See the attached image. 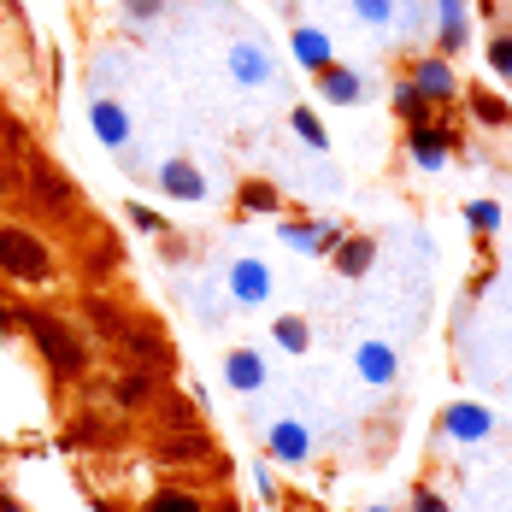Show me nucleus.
Here are the masks:
<instances>
[{"label":"nucleus","instance_id":"c85d7f7f","mask_svg":"<svg viewBox=\"0 0 512 512\" xmlns=\"http://www.w3.org/2000/svg\"><path fill=\"white\" fill-rule=\"evenodd\" d=\"M471 218H477L483 230H495V224H501V212H495V206H471Z\"/></svg>","mask_w":512,"mask_h":512},{"label":"nucleus","instance_id":"f3484780","mask_svg":"<svg viewBox=\"0 0 512 512\" xmlns=\"http://www.w3.org/2000/svg\"><path fill=\"white\" fill-rule=\"evenodd\" d=\"M295 53L307 59L312 71H324V65H336V59H330V42H324L318 30H301V36H295Z\"/></svg>","mask_w":512,"mask_h":512},{"label":"nucleus","instance_id":"423d86ee","mask_svg":"<svg viewBox=\"0 0 512 512\" xmlns=\"http://www.w3.org/2000/svg\"><path fill=\"white\" fill-rule=\"evenodd\" d=\"M165 195H177V201H201V171L195 165H183V159H171L165 165Z\"/></svg>","mask_w":512,"mask_h":512},{"label":"nucleus","instance_id":"7ed1b4c3","mask_svg":"<svg viewBox=\"0 0 512 512\" xmlns=\"http://www.w3.org/2000/svg\"><path fill=\"white\" fill-rule=\"evenodd\" d=\"M30 201L42 206V212H65L71 206V183L53 165H30Z\"/></svg>","mask_w":512,"mask_h":512},{"label":"nucleus","instance_id":"6ab92c4d","mask_svg":"<svg viewBox=\"0 0 512 512\" xmlns=\"http://www.w3.org/2000/svg\"><path fill=\"white\" fill-rule=\"evenodd\" d=\"M271 336H277L289 354H307V324H301V318H277V324H271Z\"/></svg>","mask_w":512,"mask_h":512},{"label":"nucleus","instance_id":"6e6552de","mask_svg":"<svg viewBox=\"0 0 512 512\" xmlns=\"http://www.w3.org/2000/svg\"><path fill=\"white\" fill-rule=\"evenodd\" d=\"M271 454L289 460V465H301L307 460V430H301V424H277V430H271Z\"/></svg>","mask_w":512,"mask_h":512},{"label":"nucleus","instance_id":"f257e3e1","mask_svg":"<svg viewBox=\"0 0 512 512\" xmlns=\"http://www.w3.org/2000/svg\"><path fill=\"white\" fill-rule=\"evenodd\" d=\"M24 324H30V336H36L42 359H48L59 377H83V371H89V348H83V336H77L71 324H59V318H42V312H30Z\"/></svg>","mask_w":512,"mask_h":512},{"label":"nucleus","instance_id":"393cba45","mask_svg":"<svg viewBox=\"0 0 512 512\" xmlns=\"http://www.w3.org/2000/svg\"><path fill=\"white\" fill-rule=\"evenodd\" d=\"M489 59H495V71H501V77H512V36H501V42L489 48Z\"/></svg>","mask_w":512,"mask_h":512},{"label":"nucleus","instance_id":"ddd939ff","mask_svg":"<svg viewBox=\"0 0 512 512\" xmlns=\"http://www.w3.org/2000/svg\"><path fill=\"white\" fill-rule=\"evenodd\" d=\"M230 383H236V389H259V383H265L259 354H248V348H242V354H230Z\"/></svg>","mask_w":512,"mask_h":512},{"label":"nucleus","instance_id":"a211bd4d","mask_svg":"<svg viewBox=\"0 0 512 512\" xmlns=\"http://www.w3.org/2000/svg\"><path fill=\"white\" fill-rule=\"evenodd\" d=\"M89 324H101V336H112V342H124V330H130V324H124V318H118V312L106 307V301H89Z\"/></svg>","mask_w":512,"mask_h":512},{"label":"nucleus","instance_id":"412c9836","mask_svg":"<svg viewBox=\"0 0 512 512\" xmlns=\"http://www.w3.org/2000/svg\"><path fill=\"white\" fill-rule=\"evenodd\" d=\"M336 265H342V271H348V277H359V271H365V265H371V242H365V236H359V242H348V248H342V254H336Z\"/></svg>","mask_w":512,"mask_h":512},{"label":"nucleus","instance_id":"b1692460","mask_svg":"<svg viewBox=\"0 0 512 512\" xmlns=\"http://www.w3.org/2000/svg\"><path fill=\"white\" fill-rule=\"evenodd\" d=\"M471 106H477V118H483V124H507V106H495L489 95H471Z\"/></svg>","mask_w":512,"mask_h":512},{"label":"nucleus","instance_id":"dca6fc26","mask_svg":"<svg viewBox=\"0 0 512 512\" xmlns=\"http://www.w3.org/2000/svg\"><path fill=\"white\" fill-rule=\"evenodd\" d=\"M124 342H130V354H136V359H148V371L165 365V348H159L154 330H124Z\"/></svg>","mask_w":512,"mask_h":512},{"label":"nucleus","instance_id":"39448f33","mask_svg":"<svg viewBox=\"0 0 512 512\" xmlns=\"http://www.w3.org/2000/svg\"><path fill=\"white\" fill-rule=\"evenodd\" d=\"M159 454H165V460H212V442H206L201 430H171Z\"/></svg>","mask_w":512,"mask_h":512},{"label":"nucleus","instance_id":"4be33fe9","mask_svg":"<svg viewBox=\"0 0 512 512\" xmlns=\"http://www.w3.org/2000/svg\"><path fill=\"white\" fill-rule=\"evenodd\" d=\"M442 48H460V0H442Z\"/></svg>","mask_w":512,"mask_h":512},{"label":"nucleus","instance_id":"0eeeda50","mask_svg":"<svg viewBox=\"0 0 512 512\" xmlns=\"http://www.w3.org/2000/svg\"><path fill=\"white\" fill-rule=\"evenodd\" d=\"M154 389H159L154 371H124V377H118V401H124V407H148Z\"/></svg>","mask_w":512,"mask_h":512},{"label":"nucleus","instance_id":"2f4dec72","mask_svg":"<svg viewBox=\"0 0 512 512\" xmlns=\"http://www.w3.org/2000/svg\"><path fill=\"white\" fill-rule=\"evenodd\" d=\"M359 12H365V18H383V12H389V0H359Z\"/></svg>","mask_w":512,"mask_h":512},{"label":"nucleus","instance_id":"f03ea898","mask_svg":"<svg viewBox=\"0 0 512 512\" xmlns=\"http://www.w3.org/2000/svg\"><path fill=\"white\" fill-rule=\"evenodd\" d=\"M0 271L18 277V283H53V254L18 224L0 230Z\"/></svg>","mask_w":512,"mask_h":512},{"label":"nucleus","instance_id":"bb28decb","mask_svg":"<svg viewBox=\"0 0 512 512\" xmlns=\"http://www.w3.org/2000/svg\"><path fill=\"white\" fill-rule=\"evenodd\" d=\"M95 118H101V130H106V136H112V142H124V118H118V112H112V106H101V112H95Z\"/></svg>","mask_w":512,"mask_h":512},{"label":"nucleus","instance_id":"1a4fd4ad","mask_svg":"<svg viewBox=\"0 0 512 512\" xmlns=\"http://www.w3.org/2000/svg\"><path fill=\"white\" fill-rule=\"evenodd\" d=\"M142 512H206V501L189 495V489H159V495L142 501Z\"/></svg>","mask_w":512,"mask_h":512},{"label":"nucleus","instance_id":"f8f14e48","mask_svg":"<svg viewBox=\"0 0 512 512\" xmlns=\"http://www.w3.org/2000/svg\"><path fill=\"white\" fill-rule=\"evenodd\" d=\"M359 377H365V383H389V377H395V354H389V348H377V342H371V348H359Z\"/></svg>","mask_w":512,"mask_h":512},{"label":"nucleus","instance_id":"20e7f679","mask_svg":"<svg viewBox=\"0 0 512 512\" xmlns=\"http://www.w3.org/2000/svg\"><path fill=\"white\" fill-rule=\"evenodd\" d=\"M442 430H448L454 442H483V436H489V412L483 407H448Z\"/></svg>","mask_w":512,"mask_h":512},{"label":"nucleus","instance_id":"2eb2a0df","mask_svg":"<svg viewBox=\"0 0 512 512\" xmlns=\"http://www.w3.org/2000/svg\"><path fill=\"white\" fill-rule=\"evenodd\" d=\"M230 283H236V295H242V301H259V295H265V265L242 259V265L230 271Z\"/></svg>","mask_w":512,"mask_h":512},{"label":"nucleus","instance_id":"a878e982","mask_svg":"<svg viewBox=\"0 0 512 512\" xmlns=\"http://www.w3.org/2000/svg\"><path fill=\"white\" fill-rule=\"evenodd\" d=\"M295 130L307 136L312 148H324V130H318V118H312V112H295Z\"/></svg>","mask_w":512,"mask_h":512},{"label":"nucleus","instance_id":"aec40b11","mask_svg":"<svg viewBox=\"0 0 512 512\" xmlns=\"http://www.w3.org/2000/svg\"><path fill=\"white\" fill-rule=\"evenodd\" d=\"M24 183H30V171H24L18 159H0V201H12V195H24Z\"/></svg>","mask_w":512,"mask_h":512},{"label":"nucleus","instance_id":"cd10ccee","mask_svg":"<svg viewBox=\"0 0 512 512\" xmlns=\"http://www.w3.org/2000/svg\"><path fill=\"white\" fill-rule=\"evenodd\" d=\"M412 512H448V507H442V495H430V489H418V495H412Z\"/></svg>","mask_w":512,"mask_h":512},{"label":"nucleus","instance_id":"9b49d317","mask_svg":"<svg viewBox=\"0 0 512 512\" xmlns=\"http://www.w3.org/2000/svg\"><path fill=\"white\" fill-rule=\"evenodd\" d=\"M318 77H324V95H330V101H342V106L359 101V77H354V71H342V65H324Z\"/></svg>","mask_w":512,"mask_h":512},{"label":"nucleus","instance_id":"473e14b6","mask_svg":"<svg viewBox=\"0 0 512 512\" xmlns=\"http://www.w3.org/2000/svg\"><path fill=\"white\" fill-rule=\"evenodd\" d=\"M377 512H383V507H377Z\"/></svg>","mask_w":512,"mask_h":512},{"label":"nucleus","instance_id":"5701e85b","mask_svg":"<svg viewBox=\"0 0 512 512\" xmlns=\"http://www.w3.org/2000/svg\"><path fill=\"white\" fill-rule=\"evenodd\" d=\"M165 430H195V412L183 401H165Z\"/></svg>","mask_w":512,"mask_h":512},{"label":"nucleus","instance_id":"7c9ffc66","mask_svg":"<svg viewBox=\"0 0 512 512\" xmlns=\"http://www.w3.org/2000/svg\"><path fill=\"white\" fill-rule=\"evenodd\" d=\"M248 206H271V189L265 183H248Z\"/></svg>","mask_w":512,"mask_h":512},{"label":"nucleus","instance_id":"4468645a","mask_svg":"<svg viewBox=\"0 0 512 512\" xmlns=\"http://www.w3.org/2000/svg\"><path fill=\"white\" fill-rule=\"evenodd\" d=\"M442 142H448L442 130H424V124H418V130H412V159H418V165H442V154H448Z\"/></svg>","mask_w":512,"mask_h":512},{"label":"nucleus","instance_id":"c756f323","mask_svg":"<svg viewBox=\"0 0 512 512\" xmlns=\"http://www.w3.org/2000/svg\"><path fill=\"white\" fill-rule=\"evenodd\" d=\"M236 71H242V77H265V65H259L254 53H242V59H236Z\"/></svg>","mask_w":512,"mask_h":512},{"label":"nucleus","instance_id":"9d476101","mask_svg":"<svg viewBox=\"0 0 512 512\" xmlns=\"http://www.w3.org/2000/svg\"><path fill=\"white\" fill-rule=\"evenodd\" d=\"M418 89H430V101H448L454 95V71L442 65V59H430V65H418V77H412Z\"/></svg>","mask_w":512,"mask_h":512}]
</instances>
